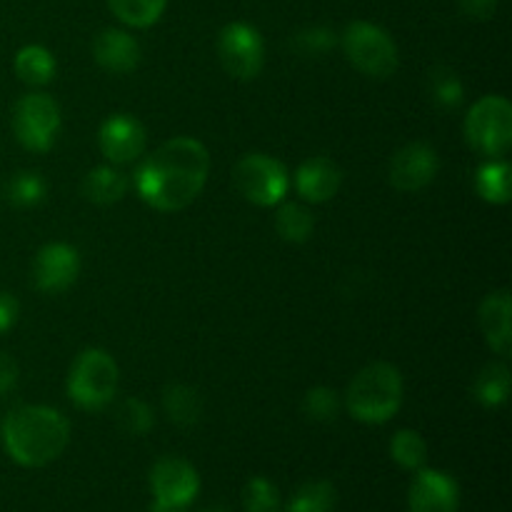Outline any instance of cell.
<instances>
[{"mask_svg":"<svg viewBox=\"0 0 512 512\" xmlns=\"http://www.w3.org/2000/svg\"><path fill=\"white\" fill-rule=\"evenodd\" d=\"M218 55L228 75L238 80L258 78L265 63V43L248 23H228L220 30Z\"/></svg>","mask_w":512,"mask_h":512,"instance_id":"obj_10","label":"cell"},{"mask_svg":"<svg viewBox=\"0 0 512 512\" xmlns=\"http://www.w3.org/2000/svg\"><path fill=\"white\" fill-rule=\"evenodd\" d=\"M275 230L285 243H305L315 230V218L305 205L283 203L275 213Z\"/></svg>","mask_w":512,"mask_h":512,"instance_id":"obj_23","label":"cell"},{"mask_svg":"<svg viewBox=\"0 0 512 512\" xmlns=\"http://www.w3.org/2000/svg\"><path fill=\"white\" fill-rule=\"evenodd\" d=\"M233 188L248 203L273 208L285 200L290 190V173L280 160L263 153H250L233 168Z\"/></svg>","mask_w":512,"mask_h":512,"instance_id":"obj_7","label":"cell"},{"mask_svg":"<svg viewBox=\"0 0 512 512\" xmlns=\"http://www.w3.org/2000/svg\"><path fill=\"white\" fill-rule=\"evenodd\" d=\"M80 275V255L68 243H48L33 260L35 288L43 293H65Z\"/></svg>","mask_w":512,"mask_h":512,"instance_id":"obj_12","label":"cell"},{"mask_svg":"<svg viewBox=\"0 0 512 512\" xmlns=\"http://www.w3.org/2000/svg\"><path fill=\"white\" fill-rule=\"evenodd\" d=\"M460 490L448 473L420 468L410 483L408 512H458Z\"/></svg>","mask_w":512,"mask_h":512,"instance_id":"obj_14","label":"cell"},{"mask_svg":"<svg viewBox=\"0 0 512 512\" xmlns=\"http://www.w3.org/2000/svg\"><path fill=\"white\" fill-rule=\"evenodd\" d=\"M115 423L123 433L128 435H145L150 428H153L155 418L153 410L145 400L140 398H128L118 405V413H115Z\"/></svg>","mask_w":512,"mask_h":512,"instance_id":"obj_29","label":"cell"},{"mask_svg":"<svg viewBox=\"0 0 512 512\" xmlns=\"http://www.w3.org/2000/svg\"><path fill=\"white\" fill-rule=\"evenodd\" d=\"M245 512H280V493L268 478H250L243 490Z\"/></svg>","mask_w":512,"mask_h":512,"instance_id":"obj_31","label":"cell"},{"mask_svg":"<svg viewBox=\"0 0 512 512\" xmlns=\"http://www.w3.org/2000/svg\"><path fill=\"white\" fill-rule=\"evenodd\" d=\"M118 363L100 348H88L75 358L68 373V395L78 408L103 410L118 393Z\"/></svg>","mask_w":512,"mask_h":512,"instance_id":"obj_4","label":"cell"},{"mask_svg":"<svg viewBox=\"0 0 512 512\" xmlns=\"http://www.w3.org/2000/svg\"><path fill=\"white\" fill-rule=\"evenodd\" d=\"M293 45L303 55H323L335 45V33L333 30L323 28V25H313V28L300 30V33L295 35Z\"/></svg>","mask_w":512,"mask_h":512,"instance_id":"obj_32","label":"cell"},{"mask_svg":"<svg viewBox=\"0 0 512 512\" xmlns=\"http://www.w3.org/2000/svg\"><path fill=\"white\" fill-rule=\"evenodd\" d=\"M208 512H225L223 508H213V510H208Z\"/></svg>","mask_w":512,"mask_h":512,"instance_id":"obj_36","label":"cell"},{"mask_svg":"<svg viewBox=\"0 0 512 512\" xmlns=\"http://www.w3.org/2000/svg\"><path fill=\"white\" fill-rule=\"evenodd\" d=\"M45 193H48L45 180L38 173H33V170H23L8 185L10 203L18 205V208H35V205L43 203Z\"/></svg>","mask_w":512,"mask_h":512,"instance_id":"obj_28","label":"cell"},{"mask_svg":"<svg viewBox=\"0 0 512 512\" xmlns=\"http://www.w3.org/2000/svg\"><path fill=\"white\" fill-rule=\"evenodd\" d=\"M13 68L15 75L25 85H33V88L48 85L55 78V58L43 45H25V48H20L13 60Z\"/></svg>","mask_w":512,"mask_h":512,"instance_id":"obj_21","label":"cell"},{"mask_svg":"<svg viewBox=\"0 0 512 512\" xmlns=\"http://www.w3.org/2000/svg\"><path fill=\"white\" fill-rule=\"evenodd\" d=\"M460 8H463V13L468 18L488 20L498 10V0H460Z\"/></svg>","mask_w":512,"mask_h":512,"instance_id":"obj_35","label":"cell"},{"mask_svg":"<svg viewBox=\"0 0 512 512\" xmlns=\"http://www.w3.org/2000/svg\"><path fill=\"white\" fill-rule=\"evenodd\" d=\"M510 395V368L505 363H488L473 383V398L483 408H500Z\"/></svg>","mask_w":512,"mask_h":512,"instance_id":"obj_22","label":"cell"},{"mask_svg":"<svg viewBox=\"0 0 512 512\" xmlns=\"http://www.w3.org/2000/svg\"><path fill=\"white\" fill-rule=\"evenodd\" d=\"M440 170V158L428 143H408L393 155L388 180L400 193H418L428 188Z\"/></svg>","mask_w":512,"mask_h":512,"instance_id":"obj_11","label":"cell"},{"mask_svg":"<svg viewBox=\"0 0 512 512\" xmlns=\"http://www.w3.org/2000/svg\"><path fill=\"white\" fill-rule=\"evenodd\" d=\"M163 408L170 423L180 425V428H193L203 418V400H200L198 390L190 385H168L163 390Z\"/></svg>","mask_w":512,"mask_h":512,"instance_id":"obj_20","label":"cell"},{"mask_svg":"<svg viewBox=\"0 0 512 512\" xmlns=\"http://www.w3.org/2000/svg\"><path fill=\"white\" fill-rule=\"evenodd\" d=\"M18 385V363L8 353H0V398Z\"/></svg>","mask_w":512,"mask_h":512,"instance_id":"obj_34","label":"cell"},{"mask_svg":"<svg viewBox=\"0 0 512 512\" xmlns=\"http://www.w3.org/2000/svg\"><path fill=\"white\" fill-rule=\"evenodd\" d=\"M128 185V178L120 170H115L113 165H100L83 178V195L95 205H113L123 200Z\"/></svg>","mask_w":512,"mask_h":512,"instance_id":"obj_18","label":"cell"},{"mask_svg":"<svg viewBox=\"0 0 512 512\" xmlns=\"http://www.w3.org/2000/svg\"><path fill=\"white\" fill-rule=\"evenodd\" d=\"M403 405V378L390 363H370L348 385L345 408L355 420L383 425L398 415Z\"/></svg>","mask_w":512,"mask_h":512,"instance_id":"obj_3","label":"cell"},{"mask_svg":"<svg viewBox=\"0 0 512 512\" xmlns=\"http://www.w3.org/2000/svg\"><path fill=\"white\" fill-rule=\"evenodd\" d=\"M210 153L200 140H168L140 163L135 173V190L150 208L160 213L185 210L208 183Z\"/></svg>","mask_w":512,"mask_h":512,"instance_id":"obj_1","label":"cell"},{"mask_svg":"<svg viewBox=\"0 0 512 512\" xmlns=\"http://www.w3.org/2000/svg\"><path fill=\"white\" fill-rule=\"evenodd\" d=\"M335 508V488L328 480L300 485L285 505V512H330Z\"/></svg>","mask_w":512,"mask_h":512,"instance_id":"obj_25","label":"cell"},{"mask_svg":"<svg viewBox=\"0 0 512 512\" xmlns=\"http://www.w3.org/2000/svg\"><path fill=\"white\" fill-rule=\"evenodd\" d=\"M100 150L113 165H128L145 153L148 135H145L143 123L133 115H110L98 133Z\"/></svg>","mask_w":512,"mask_h":512,"instance_id":"obj_13","label":"cell"},{"mask_svg":"<svg viewBox=\"0 0 512 512\" xmlns=\"http://www.w3.org/2000/svg\"><path fill=\"white\" fill-rule=\"evenodd\" d=\"M343 53L358 73L368 78H390L398 70V45L388 30L368 20H355L343 30Z\"/></svg>","mask_w":512,"mask_h":512,"instance_id":"obj_6","label":"cell"},{"mask_svg":"<svg viewBox=\"0 0 512 512\" xmlns=\"http://www.w3.org/2000/svg\"><path fill=\"white\" fill-rule=\"evenodd\" d=\"M340 185H343V173H340L338 163L325 155L308 158L295 170V190L305 203H328L338 195Z\"/></svg>","mask_w":512,"mask_h":512,"instance_id":"obj_16","label":"cell"},{"mask_svg":"<svg viewBox=\"0 0 512 512\" xmlns=\"http://www.w3.org/2000/svg\"><path fill=\"white\" fill-rule=\"evenodd\" d=\"M478 325L490 350L508 360L512 353V298L508 290H495L480 303Z\"/></svg>","mask_w":512,"mask_h":512,"instance_id":"obj_15","label":"cell"},{"mask_svg":"<svg viewBox=\"0 0 512 512\" xmlns=\"http://www.w3.org/2000/svg\"><path fill=\"white\" fill-rule=\"evenodd\" d=\"M512 168L505 158L488 160L478 168L475 190L490 205H508L512 193Z\"/></svg>","mask_w":512,"mask_h":512,"instance_id":"obj_19","label":"cell"},{"mask_svg":"<svg viewBox=\"0 0 512 512\" xmlns=\"http://www.w3.org/2000/svg\"><path fill=\"white\" fill-rule=\"evenodd\" d=\"M110 10L120 23L130 28H150L168 8V0H108Z\"/></svg>","mask_w":512,"mask_h":512,"instance_id":"obj_24","label":"cell"},{"mask_svg":"<svg viewBox=\"0 0 512 512\" xmlns=\"http://www.w3.org/2000/svg\"><path fill=\"white\" fill-rule=\"evenodd\" d=\"M340 408H343L340 395L333 388H325V385L310 388L303 398V413L310 420H318V423H330V420L338 418Z\"/></svg>","mask_w":512,"mask_h":512,"instance_id":"obj_30","label":"cell"},{"mask_svg":"<svg viewBox=\"0 0 512 512\" xmlns=\"http://www.w3.org/2000/svg\"><path fill=\"white\" fill-rule=\"evenodd\" d=\"M390 455H393V460L400 468L418 473L425 465V460H428V443L415 430H400L390 440Z\"/></svg>","mask_w":512,"mask_h":512,"instance_id":"obj_27","label":"cell"},{"mask_svg":"<svg viewBox=\"0 0 512 512\" xmlns=\"http://www.w3.org/2000/svg\"><path fill=\"white\" fill-rule=\"evenodd\" d=\"M428 83H430V98H433V103L438 105V108L455 110L460 103H463L465 88L463 83H460L458 73H455L453 68H448V65H438V68L430 70Z\"/></svg>","mask_w":512,"mask_h":512,"instance_id":"obj_26","label":"cell"},{"mask_svg":"<svg viewBox=\"0 0 512 512\" xmlns=\"http://www.w3.org/2000/svg\"><path fill=\"white\" fill-rule=\"evenodd\" d=\"M465 140L488 160L505 158L512 145V105L503 95H485L465 115Z\"/></svg>","mask_w":512,"mask_h":512,"instance_id":"obj_5","label":"cell"},{"mask_svg":"<svg viewBox=\"0 0 512 512\" xmlns=\"http://www.w3.org/2000/svg\"><path fill=\"white\" fill-rule=\"evenodd\" d=\"M150 488H153L155 512H175L193 503L200 490V475L188 460L168 455L153 465Z\"/></svg>","mask_w":512,"mask_h":512,"instance_id":"obj_9","label":"cell"},{"mask_svg":"<svg viewBox=\"0 0 512 512\" xmlns=\"http://www.w3.org/2000/svg\"><path fill=\"white\" fill-rule=\"evenodd\" d=\"M60 130V108L50 95L30 93L15 103L13 133L23 148L45 153L53 148Z\"/></svg>","mask_w":512,"mask_h":512,"instance_id":"obj_8","label":"cell"},{"mask_svg":"<svg viewBox=\"0 0 512 512\" xmlns=\"http://www.w3.org/2000/svg\"><path fill=\"white\" fill-rule=\"evenodd\" d=\"M140 43L130 33L120 28H105L98 38L93 40V58L98 60L100 68L108 73L125 75L133 73L140 65Z\"/></svg>","mask_w":512,"mask_h":512,"instance_id":"obj_17","label":"cell"},{"mask_svg":"<svg viewBox=\"0 0 512 512\" xmlns=\"http://www.w3.org/2000/svg\"><path fill=\"white\" fill-rule=\"evenodd\" d=\"M20 303L10 293L0 290V335L8 333L15 323H18Z\"/></svg>","mask_w":512,"mask_h":512,"instance_id":"obj_33","label":"cell"},{"mask_svg":"<svg viewBox=\"0 0 512 512\" xmlns=\"http://www.w3.org/2000/svg\"><path fill=\"white\" fill-rule=\"evenodd\" d=\"M3 448L23 468H43L63 455L70 443V423L48 405H20L0 425Z\"/></svg>","mask_w":512,"mask_h":512,"instance_id":"obj_2","label":"cell"}]
</instances>
